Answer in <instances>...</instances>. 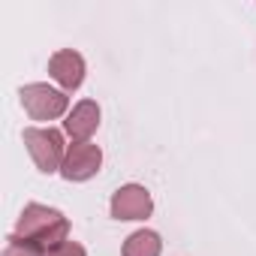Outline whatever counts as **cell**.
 <instances>
[{"mask_svg":"<svg viewBox=\"0 0 256 256\" xmlns=\"http://www.w3.org/2000/svg\"><path fill=\"white\" fill-rule=\"evenodd\" d=\"M100 118H102L100 106H96L94 100H82V102H76L72 112L66 114L64 130H66V136H70L72 142H90V136L96 133V126H100Z\"/></svg>","mask_w":256,"mask_h":256,"instance_id":"7","label":"cell"},{"mask_svg":"<svg viewBox=\"0 0 256 256\" xmlns=\"http://www.w3.org/2000/svg\"><path fill=\"white\" fill-rule=\"evenodd\" d=\"M84 72H88L84 58H82L78 52H72V48H60V52H54L52 60H48V76L60 84L64 94L78 90L82 82H84Z\"/></svg>","mask_w":256,"mask_h":256,"instance_id":"6","label":"cell"},{"mask_svg":"<svg viewBox=\"0 0 256 256\" xmlns=\"http://www.w3.org/2000/svg\"><path fill=\"white\" fill-rule=\"evenodd\" d=\"M16 235L24 238L30 247H36V250L46 256L48 250H54V247H60L64 241H70V220H66V214L58 211V208L30 202V205H24V211L18 214Z\"/></svg>","mask_w":256,"mask_h":256,"instance_id":"1","label":"cell"},{"mask_svg":"<svg viewBox=\"0 0 256 256\" xmlns=\"http://www.w3.org/2000/svg\"><path fill=\"white\" fill-rule=\"evenodd\" d=\"M160 253H163V238L154 229H136L120 247V256H160Z\"/></svg>","mask_w":256,"mask_h":256,"instance_id":"8","label":"cell"},{"mask_svg":"<svg viewBox=\"0 0 256 256\" xmlns=\"http://www.w3.org/2000/svg\"><path fill=\"white\" fill-rule=\"evenodd\" d=\"M108 211L114 220H148L154 214V196L142 184H124L112 193Z\"/></svg>","mask_w":256,"mask_h":256,"instance_id":"4","label":"cell"},{"mask_svg":"<svg viewBox=\"0 0 256 256\" xmlns=\"http://www.w3.org/2000/svg\"><path fill=\"white\" fill-rule=\"evenodd\" d=\"M24 148L34 160V166L42 172V175H54L60 172L64 166V157H66V142H64V133L54 130V126H24Z\"/></svg>","mask_w":256,"mask_h":256,"instance_id":"2","label":"cell"},{"mask_svg":"<svg viewBox=\"0 0 256 256\" xmlns=\"http://www.w3.org/2000/svg\"><path fill=\"white\" fill-rule=\"evenodd\" d=\"M102 166V151L94 142H72L66 148L64 166H60V178L64 181H90Z\"/></svg>","mask_w":256,"mask_h":256,"instance_id":"5","label":"cell"},{"mask_svg":"<svg viewBox=\"0 0 256 256\" xmlns=\"http://www.w3.org/2000/svg\"><path fill=\"white\" fill-rule=\"evenodd\" d=\"M18 100L24 106V112L34 118V120H58L60 114H70V96L46 82H34V84H24L18 90Z\"/></svg>","mask_w":256,"mask_h":256,"instance_id":"3","label":"cell"},{"mask_svg":"<svg viewBox=\"0 0 256 256\" xmlns=\"http://www.w3.org/2000/svg\"><path fill=\"white\" fill-rule=\"evenodd\" d=\"M4 256H42L36 247H30L24 238H18L16 232L6 235V247H4Z\"/></svg>","mask_w":256,"mask_h":256,"instance_id":"9","label":"cell"},{"mask_svg":"<svg viewBox=\"0 0 256 256\" xmlns=\"http://www.w3.org/2000/svg\"><path fill=\"white\" fill-rule=\"evenodd\" d=\"M46 256H88V250H84V247H82L78 241H72V238H70V241H64L60 247L48 250Z\"/></svg>","mask_w":256,"mask_h":256,"instance_id":"10","label":"cell"}]
</instances>
